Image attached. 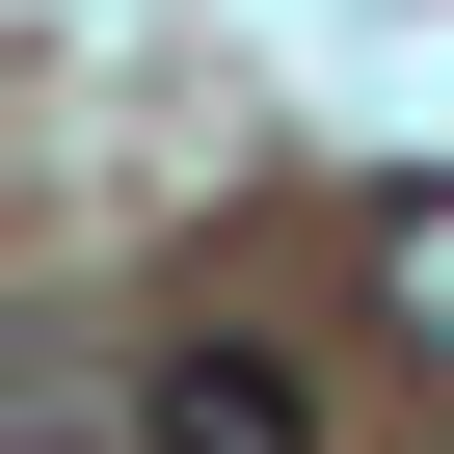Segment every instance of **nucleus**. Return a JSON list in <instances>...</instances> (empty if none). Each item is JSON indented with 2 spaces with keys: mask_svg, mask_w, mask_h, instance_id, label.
<instances>
[{
  "mask_svg": "<svg viewBox=\"0 0 454 454\" xmlns=\"http://www.w3.org/2000/svg\"><path fill=\"white\" fill-rule=\"evenodd\" d=\"M374 268H401V321H454V214H401V241H374Z\"/></svg>",
  "mask_w": 454,
  "mask_h": 454,
  "instance_id": "obj_2",
  "label": "nucleus"
},
{
  "mask_svg": "<svg viewBox=\"0 0 454 454\" xmlns=\"http://www.w3.org/2000/svg\"><path fill=\"white\" fill-rule=\"evenodd\" d=\"M134 454H294V374L268 348H160L134 374Z\"/></svg>",
  "mask_w": 454,
  "mask_h": 454,
  "instance_id": "obj_1",
  "label": "nucleus"
}]
</instances>
